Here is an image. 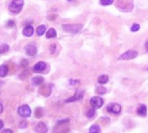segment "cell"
<instances>
[{
    "label": "cell",
    "mask_w": 148,
    "mask_h": 133,
    "mask_svg": "<svg viewBox=\"0 0 148 133\" xmlns=\"http://www.w3.org/2000/svg\"><path fill=\"white\" fill-rule=\"evenodd\" d=\"M8 27H13L15 24H14V22L12 21V20H9L8 22H7V24H6Z\"/></svg>",
    "instance_id": "27"
},
{
    "label": "cell",
    "mask_w": 148,
    "mask_h": 133,
    "mask_svg": "<svg viewBox=\"0 0 148 133\" xmlns=\"http://www.w3.org/2000/svg\"><path fill=\"white\" fill-rule=\"evenodd\" d=\"M45 31H46V27L44 25H40V26H38L37 28V31H37V34L38 36H42V35L44 34Z\"/></svg>",
    "instance_id": "21"
},
{
    "label": "cell",
    "mask_w": 148,
    "mask_h": 133,
    "mask_svg": "<svg viewBox=\"0 0 148 133\" xmlns=\"http://www.w3.org/2000/svg\"><path fill=\"white\" fill-rule=\"evenodd\" d=\"M78 83H79V81H78V80H73V79H71V80L69 81V83H71L72 85H74V84Z\"/></svg>",
    "instance_id": "30"
},
{
    "label": "cell",
    "mask_w": 148,
    "mask_h": 133,
    "mask_svg": "<svg viewBox=\"0 0 148 133\" xmlns=\"http://www.w3.org/2000/svg\"><path fill=\"white\" fill-rule=\"evenodd\" d=\"M139 28H140V26H139L138 24H133V25H132V28H131V31H132V32H136V31H138L139 30Z\"/></svg>",
    "instance_id": "26"
},
{
    "label": "cell",
    "mask_w": 148,
    "mask_h": 133,
    "mask_svg": "<svg viewBox=\"0 0 148 133\" xmlns=\"http://www.w3.org/2000/svg\"><path fill=\"white\" fill-rule=\"evenodd\" d=\"M25 53L30 57H33L37 54V47L33 43L27 44L25 48Z\"/></svg>",
    "instance_id": "9"
},
{
    "label": "cell",
    "mask_w": 148,
    "mask_h": 133,
    "mask_svg": "<svg viewBox=\"0 0 148 133\" xmlns=\"http://www.w3.org/2000/svg\"><path fill=\"white\" fill-rule=\"evenodd\" d=\"M84 91L82 90H78L77 91L74 95L72 97V98H69L65 100L66 103H71V102H75V101H79V100H82L83 97H84Z\"/></svg>",
    "instance_id": "7"
},
{
    "label": "cell",
    "mask_w": 148,
    "mask_h": 133,
    "mask_svg": "<svg viewBox=\"0 0 148 133\" xmlns=\"http://www.w3.org/2000/svg\"><path fill=\"white\" fill-rule=\"evenodd\" d=\"M89 133H100V128L98 124H93L89 129Z\"/></svg>",
    "instance_id": "18"
},
{
    "label": "cell",
    "mask_w": 148,
    "mask_h": 133,
    "mask_svg": "<svg viewBox=\"0 0 148 133\" xmlns=\"http://www.w3.org/2000/svg\"><path fill=\"white\" fill-rule=\"evenodd\" d=\"M0 133H13V131L10 129H5V130H3Z\"/></svg>",
    "instance_id": "28"
},
{
    "label": "cell",
    "mask_w": 148,
    "mask_h": 133,
    "mask_svg": "<svg viewBox=\"0 0 148 133\" xmlns=\"http://www.w3.org/2000/svg\"><path fill=\"white\" fill-rule=\"evenodd\" d=\"M49 88H51V87L48 86V85H44V86L41 87V89L39 90V92H41V94L44 96H49L51 94V90L47 91V89H49Z\"/></svg>",
    "instance_id": "14"
},
{
    "label": "cell",
    "mask_w": 148,
    "mask_h": 133,
    "mask_svg": "<svg viewBox=\"0 0 148 133\" xmlns=\"http://www.w3.org/2000/svg\"><path fill=\"white\" fill-rule=\"evenodd\" d=\"M96 93L98 94V95H104L106 93V89L104 87V86H98L95 90Z\"/></svg>",
    "instance_id": "20"
},
{
    "label": "cell",
    "mask_w": 148,
    "mask_h": 133,
    "mask_svg": "<svg viewBox=\"0 0 148 133\" xmlns=\"http://www.w3.org/2000/svg\"><path fill=\"white\" fill-rule=\"evenodd\" d=\"M23 5H24V0H12L9 5V10L12 12L18 13L22 10Z\"/></svg>",
    "instance_id": "3"
},
{
    "label": "cell",
    "mask_w": 148,
    "mask_h": 133,
    "mask_svg": "<svg viewBox=\"0 0 148 133\" xmlns=\"http://www.w3.org/2000/svg\"><path fill=\"white\" fill-rule=\"evenodd\" d=\"M106 110L108 112L110 113H113V114H119L121 111V105L116 103H112L110 105H107Z\"/></svg>",
    "instance_id": "6"
},
{
    "label": "cell",
    "mask_w": 148,
    "mask_h": 133,
    "mask_svg": "<svg viewBox=\"0 0 148 133\" xmlns=\"http://www.w3.org/2000/svg\"><path fill=\"white\" fill-rule=\"evenodd\" d=\"M145 48L146 52H148V42H147V43H145Z\"/></svg>",
    "instance_id": "33"
},
{
    "label": "cell",
    "mask_w": 148,
    "mask_h": 133,
    "mask_svg": "<svg viewBox=\"0 0 148 133\" xmlns=\"http://www.w3.org/2000/svg\"><path fill=\"white\" fill-rule=\"evenodd\" d=\"M109 81V77L107 75H101L98 77V83L100 84H106Z\"/></svg>",
    "instance_id": "13"
},
{
    "label": "cell",
    "mask_w": 148,
    "mask_h": 133,
    "mask_svg": "<svg viewBox=\"0 0 148 133\" xmlns=\"http://www.w3.org/2000/svg\"><path fill=\"white\" fill-rule=\"evenodd\" d=\"M114 0H100V4L104 6H107L110 5L113 3Z\"/></svg>",
    "instance_id": "25"
},
{
    "label": "cell",
    "mask_w": 148,
    "mask_h": 133,
    "mask_svg": "<svg viewBox=\"0 0 148 133\" xmlns=\"http://www.w3.org/2000/svg\"><path fill=\"white\" fill-rule=\"evenodd\" d=\"M3 127H4V122L2 120H0V130H1Z\"/></svg>",
    "instance_id": "32"
},
{
    "label": "cell",
    "mask_w": 148,
    "mask_h": 133,
    "mask_svg": "<svg viewBox=\"0 0 148 133\" xmlns=\"http://www.w3.org/2000/svg\"><path fill=\"white\" fill-rule=\"evenodd\" d=\"M3 111H4V107H3V105L1 104H0V114H2Z\"/></svg>",
    "instance_id": "31"
},
{
    "label": "cell",
    "mask_w": 148,
    "mask_h": 133,
    "mask_svg": "<svg viewBox=\"0 0 148 133\" xmlns=\"http://www.w3.org/2000/svg\"><path fill=\"white\" fill-rule=\"evenodd\" d=\"M28 65V61L27 60H23L22 63H21V66L22 67H27Z\"/></svg>",
    "instance_id": "29"
},
{
    "label": "cell",
    "mask_w": 148,
    "mask_h": 133,
    "mask_svg": "<svg viewBox=\"0 0 148 133\" xmlns=\"http://www.w3.org/2000/svg\"><path fill=\"white\" fill-rule=\"evenodd\" d=\"M147 71H148V69H147Z\"/></svg>",
    "instance_id": "35"
},
{
    "label": "cell",
    "mask_w": 148,
    "mask_h": 133,
    "mask_svg": "<svg viewBox=\"0 0 148 133\" xmlns=\"http://www.w3.org/2000/svg\"><path fill=\"white\" fill-rule=\"evenodd\" d=\"M36 130L38 133H46L48 131V128H47V125L44 123L39 122L36 126Z\"/></svg>",
    "instance_id": "11"
},
{
    "label": "cell",
    "mask_w": 148,
    "mask_h": 133,
    "mask_svg": "<svg viewBox=\"0 0 148 133\" xmlns=\"http://www.w3.org/2000/svg\"><path fill=\"white\" fill-rule=\"evenodd\" d=\"M91 105L94 109H100L103 105V99L100 97H93L91 98Z\"/></svg>",
    "instance_id": "8"
},
{
    "label": "cell",
    "mask_w": 148,
    "mask_h": 133,
    "mask_svg": "<svg viewBox=\"0 0 148 133\" xmlns=\"http://www.w3.org/2000/svg\"><path fill=\"white\" fill-rule=\"evenodd\" d=\"M46 67H47V64H46L44 62L40 61V62L37 63V64L34 65L33 70H34L35 72H38V73H44V71H45V70H46Z\"/></svg>",
    "instance_id": "10"
},
{
    "label": "cell",
    "mask_w": 148,
    "mask_h": 133,
    "mask_svg": "<svg viewBox=\"0 0 148 133\" xmlns=\"http://www.w3.org/2000/svg\"><path fill=\"white\" fill-rule=\"evenodd\" d=\"M43 116H44V111H43V109L40 108V107L37 108L36 111H35V117H36L37 118H40V117H42Z\"/></svg>",
    "instance_id": "23"
},
{
    "label": "cell",
    "mask_w": 148,
    "mask_h": 133,
    "mask_svg": "<svg viewBox=\"0 0 148 133\" xmlns=\"http://www.w3.org/2000/svg\"><path fill=\"white\" fill-rule=\"evenodd\" d=\"M62 28L65 31L74 34V33H78L83 28V25L81 24H64Z\"/></svg>",
    "instance_id": "2"
},
{
    "label": "cell",
    "mask_w": 148,
    "mask_h": 133,
    "mask_svg": "<svg viewBox=\"0 0 148 133\" xmlns=\"http://www.w3.org/2000/svg\"><path fill=\"white\" fill-rule=\"evenodd\" d=\"M9 51V45L6 43H3V44H0V54H3Z\"/></svg>",
    "instance_id": "22"
},
{
    "label": "cell",
    "mask_w": 148,
    "mask_h": 133,
    "mask_svg": "<svg viewBox=\"0 0 148 133\" xmlns=\"http://www.w3.org/2000/svg\"><path fill=\"white\" fill-rule=\"evenodd\" d=\"M68 1H72V0H68Z\"/></svg>",
    "instance_id": "34"
},
{
    "label": "cell",
    "mask_w": 148,
    "mask_h": 133,
    "mask_svg": "<svg viewBox=\"0 0 148 133\" xmlns=\"http://www.w3.org/2000/svg\"><path fill=\"white\" fill-rule=\"evenodd\" d=\"M44 83V78L42 77H35L32 78V83L34 85H41Z\"/></svg>",
    "instance_id": "17"
},
{
    "label": "cell",
    "mask_w": 148,
    "mask_h": 133,
    "mask_svg": "<svg viewBox=\"0 0 148 133\" xmlns=\"http://www.w3.org/2000/svg\"><path fill=\"white\" fill-rule=\"evenodd\" d=\"M18 113L22 117H29L31 114V111L28 105H22L18 108Z\"/></svg>",
    "instance_id": "5"
},
{
    "label": "cell",
    "mask_w": 148,
    "mask_h": 133,
    "mask_svg": "<svg viewBox=\"0 0 148 133\" xmlns=\"http://www.w3.org/2000/svg\"><path fill=\"white\" fill-rule=\"evenodd\" d=\"M137 57H138V52L134 50H128L119 58V60H131L136 58Z\"/></svg>",
    "instance_id": "4"
},
{
    "label": "cell",
    "mask_w": 148,
    "mask_h": 133,
    "mask_svg": "<svg viewBox=\"0 0 148 133\" xmlns=\"http://www.w3.org/2000/svg\"><path fill=\"white\" fill-rule=\"evenodd\" d=\"M69 130V119L59 121L54 129V133H66Z\"/></svg>",
    "instance_id": "1"
},
{
    "label": "cell",
    "mask_w": 148,
    "mask_h": 133,
    "mask_svg": "<svg viewBox=\"0 0 148 133\" xmlns=\"http://www.w3.org/2000/svg\"><path fill=\"white\" fill-rule=\"evenodd\" d=\"M33 33H34V29H33V27L31 26V25L26 26V27L24 28V30H23V34H24L25 36H26V37H31V36H32Z\"/></svg>",
    "instance_id": "12"
},
{
    "label": "cell",
    "mask_w": 148,
    "mask_h": 133,
    "mask_svg": "<svg viewBox=\"0 0 148 133\" xmlns=\"http://www.w3.org/2000/svg\"><path fill=\"white\" fill-rule=\"evenodd\" d=\"M7 72H8V67L7 65L5 64H3L0 66V77H5L7 75Z\"/></svg>",
    "instance_id": "19"
},
{
    "label": "cell",
    "mask_w": 148,
    "mask_h": 133,
    "mask_svg": "<svg viewBox=\"0 0 148 133\" xmlns=\"http://www.w3.org/2000/svg\"><path fill=\"white\" fill-rule=\"evenodd\" d=\"M138 114L141 117H145L146 115V107L145 105H140L138 108Z\"/></svg>",
    "instance_id": "15"
},
{
    "label": "cell",
    "mask_w": 148,
    "mask_h": 133,
    "mask_svg": "<svg viewBox=\"0 0 148 133\" xmlns=\"http://www.w3.org/2000/svg\"><path fill=\"white\" fill-rule=\"evenodd\" d=\"M95 115H96V111H95L94 108H91V109L88 110L87 112H86V117H87L88 118H92V117H95Z\"/></svg>",
    "instance_id": "24"
},
{
    "label": "cell",
    "mask_w": 148,
    "mask_h": 133,
    "mask_svg": "<svg viewBox=\"0 0 148 133\" xmlns=\"http://www.w3.org/2000/svg\"><path fill=\"white\" fill-rule=\"evenodd\" d=\"M56 36H57V32H56L54 28L49 29V31H47V32H46V37L47 38H53Z\"/></svg>",
    "instance_id": "16"
}]
</instances>
